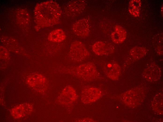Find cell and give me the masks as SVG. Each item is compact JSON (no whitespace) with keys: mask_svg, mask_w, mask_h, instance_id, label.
Returning <instances> with one entry per match:
<instances>
[{"mask_svg":"<svg viewBox=\"0 0 163 122\" xmlns=\"http://www.w3.org/2000/svg\"><path fill=\"white\" fill-rule=\"evenodd\" d=\"M35 20L39 28L49 27L58 23L62 13L56 2L49 1L38 4L34 10Z\"/></svg>","mask_w":163,"mask_h":122,"instance_id":"cell-1","label":"cell"},{"mask_svg":"<svg viewBox=\"0 0 163 122\" xmlns=\"http://www.w3.org/2000/svg\"><path fill=\"white\" fill-rule=\"evenodd\" d=\"M68 69L74 75L86 80H93L98 76L96 67L92 62L83 63Z\"/></svg>","mask_w":163,"mask_h":122,"instance_id":"cell-2","label":"cell"},{"mask_svg":"<svg viewBox=\"0 0 163 122\" xmlns=\"http://www.w3.org/2000/svg\"><path fill=\"white\" fill-rule=\"evenodd\" d=\"M90 55V53L81 41L76 40L71 44L69 53V57L71 60L75 62H80Z\"/></svg>","mask_w":163,"mask_h":122,"instance_id":"cell-3","label":"cell"},{"mask_svg":"<svg viewBox=\"0 0 163 122\" xmlns=\"http://www.w3.org/2000/svg\"><path fill=\"white\" fill-rule=\"evenodd\" d=\"M143 90L139 88H136L127 91L123 96L125 104L131 107H136L142 103L144 97Z\"/></svg>","mask_w":163,"mask_h":122,"instance_id":"cell-4","label":"cell"},{"mask_svg":"<svg viewBox=\"0 0 163 122\" xmlns=\"http://www.w3.org/2000/svg\"><path fill=\"white\" fill-rule=\"evenodd\" d=\"M101 95V92L99 88L93 87H87L82 92V100L85 104L91 103L99 99Z\"/></svg>","mask_w":163,"mask_h":122,"instance_id":"cell-5","label":"cell"},{"mask_svg":"<svg viewBox=\"0 0 163 122\" xmlns=\"http://www.w3.org/2000/svg\"><path fill=\"white\" fill-rule=\"evenodd\" d=\"M89 24L86 19H80L74 23L72 27V30L77 35L82 38L87 37L89 33Z\"/></svg>","mask_w":163,"mask_h":122,"instance_id":"cell-6","label":"cell"},{"mask_svg":"<svg viewBox=\"0 0 163 122\" xmlns=\"http://www.w3.org/2000/svg\"><path fill=\"white\" fill-rule=\"evenodd\" d=\"M161 74L159 67L155 64L150 65L144 70L142 73L144 77L148 81L153 82L158 80Z\"/></svg>","mask_w":163,"mask_h":122,"instance_id":"cell-7","label":"cell"},{"mask_svg":"<svg viewBox=\"0 0 163 122\" xmlns=\"http://www.w3.org/2000/svg\"><path fill=\"white\" fill-rule=\"evenodd\" d=\"M92 48L94 53L99 56L111 54L113 53L115 49L112 44L101 41L95 42L92 45Z\"/></svg>","mask_w":163,"mask_h":122,"instance_id":"cell-8","label":"cell"},{"mask_svg":"<svg viewBox=\"0 0 163 122\" xmlns=\"http://www.w3.org/2000/svg\"><path fill=\"white\" fill-rule=\"evenodd\" d=\"M106 75L109 78L114 80H117L120 74V66L118 63L111 62L105 66L104 69Z\"/></svg>","mask_w":163,"mask_h":122,"instance_id":"cell-9","label":"cell"},{"mask_svg":"<svg viewBox=\"0 0 163 122\" xmlns=\"http://www.w3.org/2000/svg\"><path fill=\"white\" fill-rule=\"evenodd\" d=\"M28 84L37 89H43L46 87L47 83L45 78L42 75L36 74L29 77L27 80Z\"/></svg>","mask_w":163,"mask_h":122,"instance_id":"cell-10","label":"cell"},{"mask_svg":"<svg viewBox=\"0 0 163 122\" xmlns=\"http://www.w3.org/2000/svg\"><path fill=\"white\" fill-rule=\"evenodd\" d=\"M127 36V32L125 29L120 25H116L114 31L112 33L111 36L112 41L115 43L119 44L123 42Z\"/></svg>","mask_w":163,"mask_h":122,"instance_id":"cell-11","label":"cell"},{"mask_svg":"<svg viewBox=\"0 0 163 122\" xmlns=\"http://www.w3.org/2000/svg\"><path fill=\"white\" fill-rule=\"evenodd\" d=\"M153 110L160 115L163 114V95L161 93L157 94L153 98L152 103Z\"/></svg>","mask_w":163,"mask_h":122,"instance_id":"cell-12","label":"cell"},{"mask_svg":"<svg viewBox=\"0 0 163 122\" xmlns=\"http://www.w3.org/2000/svg\"><path fill=\"white\" fill-rule=\"evenodd\" d=\"M66 38V34L62 29H58L51 31L48 36L50 41L55 42H59L63 41Z\"/></svg>","mask_w":163,"mask_h":122,"instance_id":"cell-13","label":"cell"},{"mask_svg":"<svg viewBox=\"0 0 163 122\" xmlns=\"http://www.w3.org/2000/svg\"><path fill=\"white\" fill-rule=\"evenodd\" d=\"M141 1L140 0H132L129 2L128 11L130 13L135 17L139 16L140 14Z\"/></svg>","mask_w":163,"mask_h":122,"instance_id":"cell-14","label":"cell"},{"mask_svg":"<svg viewBox=\"0 0 163 122\" xmlns=\"http://www.w3.org/2000/svg\"><path fill=\"white\" fill-rule=\"evenodd\" d=\"M147 52L146 48L143 47H135L132 48L130 51L131 56L134 59L137 60L144 57Z\"/></svg>","mask_w":163,"mask_h":122,"instance_id":"cell-15","label":"cell"},{"mask_svg":"<svg viewBox=\"0 0 163 122\" xmlns=\"http://www.w3.org/2000/svg\"><path fill=\"white\" fill-rule=\"evenodd\" d=\"M17 19L19 23L22 25H26L30 21V16L28 12L24 9H20L17 11Z\"/></svg>","mask_w":163,"mask_h":122,"instance_id":"cell-16","label":"cell"},{"mask_svg":"<svg viewBox=\"0 0 163 122\" xmlns=\"http://www.w3.org/2000/svg\"><path fill=\"white\" fill-rule=\"evenodd\" d=\"M85 7V3L82 0L75 1L70 4V9L73 12L78 13L82 10Z\"/></svg>","mask_w":163,"mask_h":122,"instance_id":"cell-17","label":"cell"},{"mask_svg":"<svg viewBox=\"0 0 163 122\" xmlns=\"http://www.w3.org/2000/svg\"><path fill=\"white\" fill-rule=\"evenodd\" d=\"M0 57L1 59H6L7 58L8 53L7 50L4 47L0 46Z\"/></svg>","mask_w":163,"mask_h":122,"instance_id":"cell-18","label":"cell"}]
</instances>
